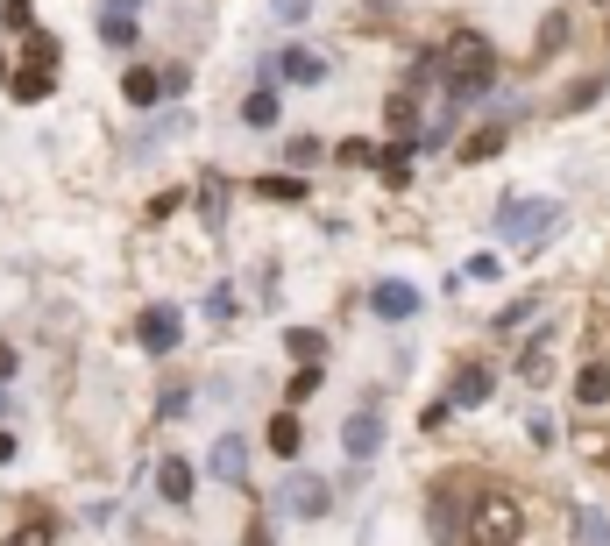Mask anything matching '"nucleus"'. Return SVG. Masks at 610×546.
<instances>
[{
    "label": "nucleus",
    "instance_id": "f257e3e1",
    "mask_svg": "<svg viewBox=\"0 0 610 546\" xmlns=\"http://www.w3.org/2000/svg\"><path fill=\"white\" fill-rule=\"evenodd\" d=\"M440 71H447V93H454V100H476L490 78H497V57H490L483 36H454L447 57H440Z\"/></svg>",
    "mask_w": 610,
    "mask_h": 546
},
{
    "label": "nucleus",
    "instance_id": "f03ea898",
    "mask_svg": "<svg viewBox=\"0 0 610 546\" xmlns=\"http://www.w3.org/2000/svg\"><path fill=\"white\" fill-rule=\"evenodd\" d=\"M518 532H525V504L518 497L490 490V497L469 504V546H518Z\"/></svg>",
    "mask_w": 610,
    "mask_h": 546
},
{
    "label": "nucleus",
    "instance_id": "7ed1b4c3",
    "mask_svg": "<svg viewBox=\"0 0 610 546\" xmlns=\"http://www.w3.org/2000/svg\"><path fill=\"white\" fill-rule=\"evenodd\" d=\"M554 220H561L554 199H504L497 206V234H504L511 249H540L547 234H554Z\"/></svg>",
    "mask_w": 610,
    "mask_h": 546
},
{
    "label": "nucleus",
    "instance_id": "20e7f679",
    "mask_svg": "<svg viewBox=\"0 0 610 546\" xmlns=\"http://www.w3.org/2000/svg\"><path fill=\"white\" fill-rule=\"evenodd\" d=\"M178 334H185V320H178V305H149L142 320H135V341H142L149 355H171V348H178Z\"/></svg>",
    "mask_w": 610,
    "mask_h": 546
},
{
    "label": "nucleus",
    "instance_id": "39448f33",
    "mask_svg": "<svg viewBox=\"0 0 610 546\" xmlns=\"http://www.w3.org/2000/svg\"><path fill=\"white\" fill-rule=\"evenodd\" d=\"M277 504H284L291 518H320V511H327V483L313 476V468H305V476L291 468V476H284V490H277Z\"/></svg>",
    "mask_w": 610,
    "mask_h": 546
},
{
    "label": "nucleus",
    "instance_id": "423d86ee",
    "mask_svg": "<svg viewBox=\"0 0 610 546\" xmlns=\"http://www.w3.org/2000/svg\"><path fill=\"white\" fill-rule=\"evenodd\" d=\"M341 447H348L355 461H369L376 447H384V412H376V405H362V412H348V426H341Z\"/></svg>",
    "mask_w": 610,
    "mask_h": 546
},
{
    "label": "nucleus",
    "instance_id": "0eeeda50",
    "mask_svg": "<svg viewBox=\"0 0 610 546\" xmlns=\"http://www.w3.org/2000/svg\"><path fill=\"white\" fill-rule=\"evenodd\" d=\"M369 312H376V320H412V312H419V291L398 284V277H384V284L369 291Z\"/></svg>",
    "mask_w": 610,
    "mask_h": 546
},
{
    "label": "nucleus",
    "instance_id": "6e6552de",
    "mask_svg": "<svg viewBox=\"0 0 610 546\" xmlns=\"http://www.w3.org/2000/svg\"><path fill=\"white\" fill-rule=\"evenodd\" d=\"M213 476H220V483H249V440H242V433L213 440Z\"/></svg>",
    "mask_w": 610,
    "mask_h": 546
},
{
    "label": "nucleus",
    "instance_id": "1a4fd4ad",
    "mask_svg": "<svg viewBox=\"0 0 610 546\" xmlns=\"http://www.w3.org/2000/svg\"><path fill=\"white\" fill-rule=\"evenodd\" d=\"M157 490H164V504H178V511H192V461H185V454H171V461H157Z\"/></svg>",
    "mask_w": 610,
    "mask_h": 546
},
{
    "label": "nucleus",
    "instance_id": "9d476101",
    "mask_svg": "<svg viewBox=\"0 0 610 546\" xmlns=\"http://www.w3.org/2000/svg\"><path fill=\"white\" fill-rule=\"evenodd\" d=\"M575 405H582V412H603V405H610V362H582V376H575Z\"/></svg>",
    "mask_w": 610,
    "mask_h": 546
},
{
    "label": "nucleus",
    "instance_id": "9b49d317",
    "mask_svg": "<svg viewBox=\"0 0 610 546\" xmlns=\"http://www.w3.org/2000/svg\"><path fill=\"white\" fill-rule=\"evenodd\" d=\"M447 398H454V405H483V398H490V369H483V362H462Z\"/></svg>",
    "mask_w": 610,
    "mask_h": 546
},
{
    "label": "nucleus",
    "instance_id": "f8f14e48",
    "mask_svg": "<svg viewBox=\"0 0 610 546\" xmlns=\"http://www.w3.org/2000/svg\"><path fill=\"white\" fill-rule=\"evenodd\" d=\"M518 376H525V383H532V390H540V383H547V376H554V348H547V334H540V341H525V348H518Z\"/></svg>",
    "mask_w": 610,
    "mask_h": 546
},
{
    "label": "nucleus",
    "instance_id": "ddd939ff",
    "mask_svg": "<svg viewBox=\"0 0 610 546\" xmlns=\"http://www.w3.org/2000/svg\"><path fill=\"white\" fill-rule=\"evenodd\" d=\"M121 93H128V107H135V114H142V107H157V100H164V78H157V71H142V64H135V71H128V78H121Z\"/></svg>",
    "mask_w": 610,
    "mask_h": 546
},
{
    "label": "nucleus",
    "instance_id": "4468645a",
    "mask_svg": "<svg viewBox=\"0 0 610 546\" xmlns=\"http://www.w3.org/2000/svg\"><path fill=\"white\" fill-rule=\"evenodd\" d=\"M284 78H298V86H320V78H327V57H313V50H284Z\"/></svg>",
    "mask_w": 610,
    "mask_h": 546
},
{
    "label": "nucleus",
    "instance_id": "2eb2a0df",
    "mask_svg": "<svg viewBox=\"0 0 610 546\" xmlns=\"http://www.w3.org/2000/svg\"><path fill=\"white\" fill-rule=\"evenodd\" d=\"M0 546H57V525L36 511V518H22V525H15L8 539H0Z\"/></svg>",
    "mask_w": 610,
    "mask_h": 546
},
{
    "label": "nucleus",
    "instance_id": "dca6fc26",
    "mask_svg": "<svg viewBox=\"0 0 610 546\" xmlns=\"http://www.w3.org/2000/svg\"><path fill=\"white\" fill-rule=\"evenodd\" d=\"M50 78H57V64H36V57H29V71H15V100H43Z\"/></svg>",
    "mask_w": 610,
    "mask_h": 546
},
{
    "label": "nucleus",
    "instance_id": "f3484780",
    "mask_svg": "<svg viewBox=\"0 0 610 546\" xmlns=\"http://www.w3.org/2000/svg\"><path fill=\"white\" fill-rule=\"evenodd\" d=\"M242 121H249V128H277V93H270V86H256V93L242 100Z\"/></svg>",
    "mask_w": 610,
    "mask_h": 546
},
{
    "label": "nucleus",
    "instance_id": "a211bd4d",
    "mask_svg": "<svg viewBox=\"0 0 610 546\" xmlns=\"http://www.w3.org/2000/svg\"><path fill=\"white\" fill-rule=\"evenodd\" d=\"M497 149H504V128H476L462 142V164H483V156H497Z\"/></svg>",
    "mask_w": 610,
    "mask_h": 546
},
{
    "label": "nucleus",
    "instance_id": "6ab92c4d",
    "mask_svg": "<svg viewBox=\"0 0 610 546\" xmlns=\"http://www.w3.org/2000/svg\"><path fill=\"white\" fill-rule=\"evenodd\" d=\"M284 348H291L305 369H320V355H327V341H320V334H305V327H298V334H284Z\"/></svg>",
    "mask_w": 610,
    "mask_h": 546
},
{
    "label": "nucleus",
    "instance_id": "aec40b11",
    "mask_svg": "<svg viewBox=\"0 0 610 546\" xmlns=\"http://www.w3.org/2000/svg\"><path fill=\"white\" fill-rule=\"evenodd\" d=\"M270 447H277L284 461L298 454V419H291V412H277V419H270Z\"/></svg>",
    "mask_w": 610,
    "mask_h": 546
},
{
    "label": "nucleus",
    "instance_id": "412c9836",
    "mask_svg": "<svg viewBox=\"0 0 610 546\" xmlns=\"http://www.w3.org/2000/svg\"><path fill=\"white\" fill-rule=\"evenodd\" d=\"M100 36H107L114 50H128V43H135V15H121V8H114V15L100 22Z\"/></svg>",
    "mask_w": 610,
    "mask_h": 546
},
{
    "label": "nucleus",
    "instance_id": "4be33fe9",
    "mask_svg": "<svg viewBox=\"0 0 610 546\" xmlns=\"http://www.w3.org/2000/svg\"><path fill=\"white\" fill-rule=\"evenodd\" d=\"M284 164H298V171L320 164V142H313V135H291V142H284Z\"/></svg>",
    "mask_w": 610,
    "mask_h": 546
},
{
    "label": "nucleus",
    "instance_id": "5701e85b",
    "mask_svg": "<svg viewBox=\"0 0 610 546\" xmlns=\"http://www.w3.org/2000/svg\"><path fill=\"white\" fill-rule=\"evenodd\" d=\"M412 156H419L412 142H391V149H376V164H384L391 178H405V164H412Z\"/></svg>",
    "mask_w": 610,
    "mask_h": 546
},
{
    "label": "nucleus",
    "instance_id": "b1692460",
    "mask_svg": "<svg viewBox=\"0 0 610 546\" xmlns=\"http://www.w3.org/2000/svg\"><path fill=\"white\" fill-rule=\"evenodd\" d=\"M575 539H582V546H610V525H603L596 511H582V525H575Z\"/></svg>",
    "mask_w": 610,
    "mask_h": 546
},
{
    "label": "nucleus",
    "instance_id": "393cba45",
    "mask_svg": "<svg viewBox=\"0 0 610 546\" xmlns=\"http://www.w3.org/2000/svg\"><path fill=\"white\" fill-rule=\"evenodd\" d=\"M334 156H341V164H355V171H362V164H376V142H362V135H355V142H341Z\"/></svg>",
    "mask_w": 610,
    "mask_h": 546
},
{
    "label": "nucleus",
    "instance_id": "a878e982",
    "mask_svg": "<svg viewBox=\"0 0 610 546\" xmlns=\"http://www.w3.org/2000/svg\"><path fill=\"white\" fill-rule=\"evenodd\" d=\"M313 390H320V369H305V362H298V376H291V405H305Z\"/></svg>",
    "mask_w": 610,
    "mask_h": 546
},
{
    "label": "nucleus",
    "instance_id": "bb28decb",
    "mask_svg": "<svg viewBox=\"0 0 610 546\" xmlns=\"http://www.w3.org/2000/svg\"><path fill=\"white\" fill-rule=\"evenodd\" d=\"M561 43H568V15H547L540 22V50H561Z\"/></svg>",
    "mask_w": 610,
    "mask_h": 546
},
{
    "label": "nucleus",
    "instance_id": "cd10ccee",
    "mask_svg": "<svg viewBox=\"0 0 610 546\" xmlns=\"http://www.w3.org/2000/svg\"><path fill=\"white\" fill-rule=\"evenodd\" d=\"M256 192H263V199H305V185H298V178H263Z\"/></svg>",
    "mask_w": 610,
    "mask_h": 546
},
{
    "label": "nucleus",
    "instance_id": "c85d7f7f",
    "mask_svg": "<svg viewBox=\"0 0 610 546\" xmlns=\"http://www.w3.org/2000/svg\"><path fill=\"white\" fill-rule=\"evenodd\" d=\"M270 15L277 22H305V15H313V0H270Z\"/></svg>",
    "mask_w": 610,
    "mask_h": 546
},
{
    "label": "nucleus",
    "instance_id": "c756f323",
    "mask_svg": "<svg viewBox=\"0 0 610 546\" xmlns=\"http://www.w3.org/2000/svg\"><path fill=\"white\" fill-rule=\"evenodd\" d=\"M15 362H22V355H15V341H0V383L15 376Z\"/></svg>",
    "mask_w": 610,
    "mask_h": 546
},
{
    "label": "nucleus",
    "instance_id": "7c9ffc66",
    "mask_svg": "<svg viewBox=\"0 0 610 546\" xmlns=\"http://www.w3.org/2000/svg\"><path fill=\"white\" fill-rule=\"evenodd\" d=\"M0 461H15V433H0Z\"/></svg>",
    "mask_w": 610,
    "mask_h": 546
},
{
    "label": "nucleus",
    "instance_id": "2f4dec72",
    "mask_svg": "<svg viewBox=\"0 0 610 546\" xmlns=\"http://www.w3.org/2000/svg\"><path fill=\"white\" fill-rule=\"evenodd\" d=\"M0 419H8V383H0Z\"/></svg>",
    "mask_w": 610,
    "mask_h": 546
},
{
    "label": "nucleus",
    "instance_id": "473e14b6",
    "mask_svg": "<svg viewBox=\"0 0 610 546\" xmlns=\"http://www.w3.org/2000/svg\"><path fill=\"white\" fill-rule=\"evenodd\" d=\"M114 8H121V15H128V8H135V0H114Z\"/></svg>",
    "mask_w": 610,
    "mask_h": 546
},
{
    "label": "nucleus",
    "instance_id": "72a5a7b5",
    "mask_svg": "<svg viewBox=\"0 0 610 546\" xmlns=\"http://www.w3.org/2000/svg\"><path fill=\"white\" fill-rule=\"evenodd\" d=\"M0 78H8V64H0Z\"/></svg>",
    "mask_w": 610,
    "mask_h": 546
}]
</instances>
